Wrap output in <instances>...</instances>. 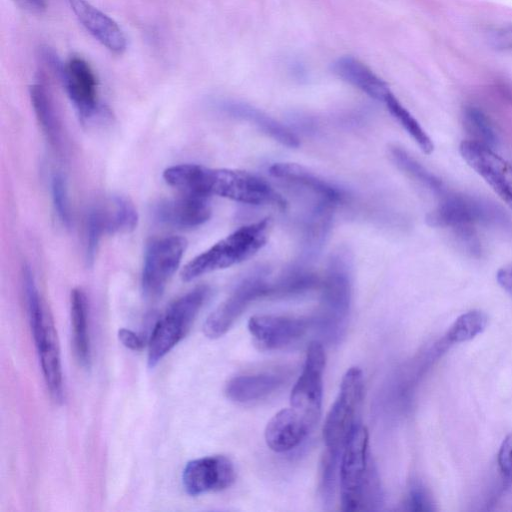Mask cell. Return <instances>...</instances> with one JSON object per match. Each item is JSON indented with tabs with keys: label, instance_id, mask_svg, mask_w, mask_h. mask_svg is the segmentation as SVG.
I'll use <instances>...</instances> for the list:
<instances>
[{
	"label": "cell",
	"instance_id": "cell-5",
	"mask_svg": "<svg viewBox=\"0 0 512 512\" xmlns=\"http://www.w3.org/2000/svg\"><path fill=\"white\" fill-rule=\"evenodd\" d=\"M198 286L175 300L157 320L148 343V366L155 367L186 335L208 295Z\"/></svg>",
	"mask_w": 512,
	"mask_h": 512
},
{
	"label": "cell",
	"instance_id": "cell-31",
	"mask_svg": "<svg viewBox=\"0 0 512 512\" xmlns=\"http://www.w3.org/2000/svg\"><path fill=\"white\" fill-rule=\"evenodd\" d=\"M342 453L327 449L321 463L320 491L325 503L333 500Z\"/></svg>",
	"mask_w": 512,
	"mask_h": 512
},
{
	"label": "cell",
	"instance_id": "cell-4",
	"mask_svg": "<svg viewBox=\"0 0 512 512\" xmlns=\"http://www.w3.org/2000/svg\"><path fill=\"white\" fill-rule=\"evenodd\" d=\"M348 251L334 252L322 284L321 305L313 324L329 341H337L344 332L351 304V266Z\"/></svg>",
	"mask_w": 512,
	"mask_h": 512
},
{
	"label": "cell",
	"instance_id": "cell-6",
	"mask_svg": "<svg viewBox=\"0 0 512 512\" xmlns=\"http://www.w3.org/2000/svg\"><path fill=\"white\" fill-rule=\"evenodd\" d=\"M363 374L358 367H351L344 374L338 397L327 414L323 426L326 448L342 453L344 446L357 425L356 415L363 396Z\"/></svg>",
	"mask_w": 512,
	"mask_h": 512
},
{
	"label": "cell",
	"instance_id": "cell-3",
	"mask_svg": "<svg viewBox=\"0 0 512 512\" xmlns=\"http://www.w3.org/2000/svg\"><path fill=\"white\" fill-rule=\"evenodd\" d=\"M267 219L242 226L188 262L181 272L184 281L241 263L267 242Z\"/></svg>",
	"mask_w": 512,
	"mask_h": 512
},
{
	"label": "cell",
	"instance_id": "cell-18",
	"mask_svg": "<svg viewBox=\"0 0 512 512\" xmlns=\"http://www.w3.org/2000/svg\"><path fill=\"white\" fill-rule=\"evenodd\" d=\"M313 426L294 408H285L276 413L265 429L268 447L275 452L294 449L307 437Z\"/></svg>",
	"mask_w": 512,
	"mask_h": 512
},
{
	"label": "cell",
	"instance_id": "cell-1",
	"mask_svg": "<svg viewBox=\"0 0 512 512\" xmlns=\"http://www.w3.org/2000/svg\"><path fill=\"white\" fill-rule=\"evenodd\" d=\"M167 184L184 193L220 196L250 205L285 207V200L264 179L246 171L179 164L164 170Z\"/></svg>",
	"mask_w": 512,
	"mask_h": 512
},
{
	"label": "cell",
	"instance_id": "cell-9",
	"mask_svg": "<svg viewBox=\"0 0 512 512\" xmlns=\"http://www.w3.org/2000/svg\"><path fill=\"white\" fill-rule=\"evenodd\" d=\"M187 247L183 237L169 236L153 240L146 248L141 286L148 299L162 295L170 278L181 263Z\"/></svg>",
	"mask_w": 512,
	"mask_h": 512
},
{
	"label": "cell",
	"instance_id": "cell-22",
	"mask_svg": "<svg viewBox=\"0 0 512 512\" xmlns=\"http://www.w3.org/2000/svg\"><path fill=\"white\" fill-rule=\"evenodd\" d=\"M333 70L342 80L375 100L383 102L386 95L391 92L386 82L353 57L339 58L334 63Z\"/></svg>",
	"mask_w": 512,
	"mask_h": 512
},
{
	"label": "cell",
	"instance_id": "cell-13",
	"mask_svg": "<svg viewBox=\"0 0 512 512\" xmlns=\"http://www.w3.org/2000/svg\"><path fill=\"white\" fill-rule=\"evenodd\" d=\"M459 151L465 162L512 210V164L493 148L472 140L463 141Z\"/></svg>",
	"mask_w": 512,
	"mask_h": 512
},
{
	"label": "cell",
	"instance_id": "cell-17",
	"mask_svg": "<svg viewBox=\"0 0 512 512\" xmlns=\"http://www.w3.org/2000/svg\"><path fill=\"white\" fill-rule=\"evenodd\" d=\"M82 26L113 53L125 51L126 37L119 25L86 0H67Z\"/></svg>",
	"mask_w": 512,
	"mask_h": 512
},
{
	"label": "cell",
	"instance_id": "cell-19",
	"mask_svg": "<svg viewBox=\"0 0 512 512\" xmlns=\"http://www.w3.org/2000/svg\"><path fill=\"white\" fill-rule=\"evenodd\" d=\"M269 173L277 179L302 187L317 199L327 201L335 206L344 202L346 198L342 189L295 163H275L270 166Z\"/></svg>",
	"mask_w": 512,
	"mask_h": 512
},
{
	"label": "cell",
	"instance_id": "cell-25",
	"mask_svg": "<svg viewBox=\"0 0 512 512\" xmlns=\"http://www.w3.org/2000/svg\"><path fill=\"white\" fill-rule=\"evenodd\" d=\"M70 313L73 330V349L80 366H91V348L88 332L87 299L80 288L71 291Z\"/></svg>",
	"mask_w": 512,
	"mask_h": 512
},
{
	"label": "cell",
	"instance_id": "cell-20",
	"mask_svg": "<svg viewBox=\"0 0 512 512\" xmlns=\"http://www.w3.org/2000/svg\"><path fill=\"white\" fill-rule=\"evenodd\" d=\"M217 107L226 115L247 121L280 144L295 148L299 146L298 137L284 124L261 110L243 102L224 100Z\"/></svg>",
	"mask_w": 512,
	"mask_h": 512
},
{
	"label": "cell",
	"instance_id": "cell-8",
	"mask_svg": "<svg viewBox=\"0 0 512 512\" xmlns=\"http://www.w3.org/2000/svg\"><path fill=\"white\" fill-rule=\"evenodd\" d=\"M371 459L368 456V431L358 424L342 451L339 476L342 510L361 511L362 491Z\"/></svg>",
	"mask_w": 512,
	"mask_h": 512
},
{
	"label": "cell",
	"instance_id": "cell-10",
	"mask_svg": "<svg viewBox=\"0 0 512 512\" xmlns=\"http://www.w3.org/2000/svg\"><path fill=\"white\" fill-rule=\"evenodd\" d=\"M58 74L83 123L106 117L108 110L98 99L96 76L84 59L72 57L62 65Z\"/></svg>",
	"mask_w": 512,
	"mask_h": 512
},
{
	"label": "cell",
	"instance_id": "cell-21",
	"mask_svg": "<svg viewBox=\"0 0 512 512\" xmlns=\"http://www.w3.org/2000/svg\"><path fill=\"white\" fill-rule=\"evenodd\" d=\"M104 234L127 233L138 223L137 210L130 199L114 195L92 207Z\"/></svg>",
	"mask_w": 512,
	"mask_h": 512
},
{
	"label": "cell",
	"instance_id": "cell-36",
	"mask_svg": "<svg viewBox=\"0 0 512 512\" xmlns=\"http://www.w3.org/2000/svg\"><path fill=\"white\" fill-rule=\"evenodd\" d=\"M499 285L512 298V264L500 268L496 275Z\"/></svg>",
	"mask_w": 512,
	"mask_h": 512
},
{
	"label": "cell",
	"instance_id": "cell-29",
	"mask_svg": "<svg viewBox=\"0 0 512 512\" xmlns=\"http://www.w3.org/2000/svg\"><path fill=\"white\" fill-rule=\"evenodd\" d=\"M487 323L488 317L483 311H468L454 321L446 334V338L450 343L469 341L482 333Z\"/></svg>",
	"mask_w": 512,
	"mask_h": 512
},
{
	"label": "cell",
	"instance_id": "cell-7",
	"mask_svg": "<svg viewBox=\"0 0 512 512\" xmlns=\"http://www.w3.org/2000/svg\"><path fill=\"white\" fill-rule=\"evenodd\" d=\"M502 211L479 198L446 193L438 206L427 216L433 227L449 228L453 233L475 228L476 225H496L504 223Z\"/></svg>",
	"mask_w": 512,
	"mask_h": 512
},
{
	"label": "cell",
	"instance_id": "cell-11",
	"mask_svg": "<svg viewBox=\"0 0 512 512\" xmlns=\"http://www.w3.org/2000/svg\"><path fill=\"white\" fill-rule=\"evenodd\" d=\"M325 363L326 356L322 344L318 341L311 342L302 373L290 396L291 407L313 427L321 414Z\"/></svg>",
	"mask_w": 512,
	"mask_h": 512
},
{
	"label": "cell",
	"instance_id": "cell-37",
	"mask_svg": "<svg viewBox=\"0 0 512 512\" xmlns=\"http://www.w3.org/2000/svg\"><path fill=\"white\" fill-rule=\"evenodd\" d=\"M22 1L26 6H28L30 9L34 11L41 12L45 10L46 8V2L45 0H20Z\"/></svg>",
	"mask_w": 512,
	"mask_h": 512
},
{
	"label": "cell",
	"instance_id": "cell-23",
	"mask_svg": "<svg viewBox=\"0 0 512 512\" xmlns=\"http://www.w3.org/2000/svg\"><path fill=\"white\" fill-rule=\"evenodd\" d=\"M283 382V375L277 373L241 375L232 378L227 383L225 393L234 402L246 403L271 394Z\"/></svg>",
	"mask_w": 512,
	"mask_h": 512
},
{
	"label": "cell",
	"instance_id": "cell-33",
	"mask_svg": "<svg viewBox=\"0 0 512 512\" xmlns=\"http://www.w3.org/2000/svg\"><path fill=\"white\" fill-rule=\"evenodd\" d=\"M406 505L407 509L411 511H431L434 509L430 494L424 485L418 481L411 484Z\"/></svg>",
	"mask_w": 512,
	"mask_h": 512
},
{
	"label": "cell",
	"instance_id": "cell-35",
	"mask_svg": "<svg viewBox=\"0 0 512 512\" xmlns=\"http://www.w3.org/2000/svg\"><path fill=\"white\" fill-rule=\"evenodd\" d=\"M118 338L126 348L133 351H139L145 345L143 338L130 329H119Z\"/></svg>",
	"mask_w": 512,
	"mask_h": 512
},
{
	"label": "cell",
	"instance_id": "cell-28",
	"mask_svg": "<svg viewBox=\"0 0 512 512\" xmlns=\"http://www.w3.org/2000/svg\"><path fill=\"white\" fill-rule=\"evenodd\" d=\"M463 124L472 141L494 147L498 141L496 130L489 117L479 108L466 107L463 111Z\"/></svg>",
	"mask_w": 512,
	"mask_h": 512
},
{
	"label": "cell",
	"instance_id": "cell-30",
	"mask_svg": "<svg viewBox=\"0 0 512 512\" xmlns=\"http://www.w3.org/2000/svg\"><path fill=\"white\" fill-rule=\"evenodd\" d=\"M318 279L310 272L295 269L271 283L270 296L284 297L299 294L314 288Z\"/></svg>",
	"mask_w": 512,
	"mask_h": 512
},
{
	"label": "cell",
	"instance_id": "cell-12",
	"mask_svg": "<svg viewBox=\"0 0 512 512\" xmlns=\"http://www.w3.org/2000/svg\"><path fill=\"white\" fill-rule=\"evenodd\" d=\"M271 283L261 273L243 279L206 319L203 332L210 339L223 336L244 310L256 299L270 296Z\"/></svg>",
	"mask_w": 512,
	"mask_h": 512
},
{
	"label": "cell",
	"instance_id": "cell-15",
	"mask_svg": "<svg viewBox=\"0 0 512 512\" xmlns=\"http://www.w3.org/2000/svg\"><path fill=\"white\" fill-rule=\"evenodd\" d=\"M313 319L291 316L256 315L250 318L248 330L260 350H276L301 338Z\"/></svg>",
	"mask_w": 512,
	"mask_h": 512
},
{
	"label": "cell",
	"instance_id": "cell-14",
	"mask_svg": "<svg viewBox=\"0 0 512 512\" xmlns=\"http://www.w3.org/2000/svg\"><path fill=\"white\" fill-rule=\"evenodd\" d=\"M234 480L233 463L223 455L191 460L186 464L182 474L183 487L190 496L226 489Z\"/></svg>",
	"mask_w": 512,
	"mask_h": 512
},
{
	"label": "cell",
	"instance_id": "cell-32",
	"mask_svg": "<svg viewBox=\"0 0 512 512\" xmlns=\"http://www.w3.org/2000/svg\"><path fill=\"white\" fill-rule=\"evenodd\" d=\"M51 197L55 213L63 226L71 224V208L65 178L57 173L51 179Z\"/></svg>",
	"mask_w": 512,
	"mask_h": 512
},
{
	"label": "cell",
	"instance_id": "cell-26",
	"mask_svg": "<svg viewBox=\"0 0 512 512\" xmlns=\"http://www.w3.org/2000/svg\"><path fill=\"white\" fill-rule=\"evenodd\" d=\"M389 154L392 161L401 171L430 192L440 198L447 193L444 183L404 149L398 146H391Z\"/></svg>",
	"mask_w": 512,
	"mask_h": 512
},
{
	"label": "cell",
	"instance_id": "cell-27",
	"mask_svg": "<svg viewBox=\"0 0 512 512\" xmlns=\"http://www.w3.org/2000/svg\"><path fill=\"white\" fill-rule=\"evenodd\" d=\"M392 117L410 135L419 148L426 154L433 151V143L425 130L413 115L399 102L392 92H389L383 100Z\"/></svg>",
	"mask_w": 512,
	"mask_h": 512
},
{
	"label": "cell",
	"instance_id": "cell-34",
	"mask_svg": "<svg viewBox=\"0 0 512 512\" xmlns=\"http://www.w3.org/2000/svg\"><path fill=\"white\" fill-rule=\"evenodd\" d=\"M497 462L503 481L505 484H510L512 481V433L502 441Z\"/></svg>",
	"mask_w": 512,
	"mask_h": 512
},
{
	"label": "cell",
	"instance_id": "cell-16",
	"mask_svg": "<svg viewBox=\"0 0 512 512\" xmlns=\"http://www.w3.org/2000/svg\"><path fill=\"white\" fill-rule=\"evenodd\" d=\"M155 219L175 228H196L209 220L211 207L208 197L185 195L159 201L153 208Z\"/></svg>",
	"mask_w": 512,
	"mask_h": 512
},
{
	"label": "cell",
	"instance_id": "cell-2",
	"mask_svg": "<svg viewBox=\"0 0 512 512\" xmlns=\"http://www.w3.org/2000/svg\"><path fill=\"white\" fill-rule=\"evenodd\" d=\"M22 289L46 386L53 401L61 404L65 396L57 331L49 312L43 305L33 272L28 265H24L22 269Z\"/></svg>",
	"mask_w": 512,
	"mask_h": 512
},
{
	"label": "cell",
	"instance_id": "cell-24",
	"mask_svg": "<svg viewBox=\"0 0 512 512\" xmlns=\"http://www.w3.org/2000/svg\"><path fill=\"white\" fill-rule=\"evenodd\" d=\"M30 99L36 118L49 143L58 150L63 146V131L53 99L42 83L30 87Z\"/></svg>",
	"mask_w": 512,
	"mask_h": 512
}]
</instances>
